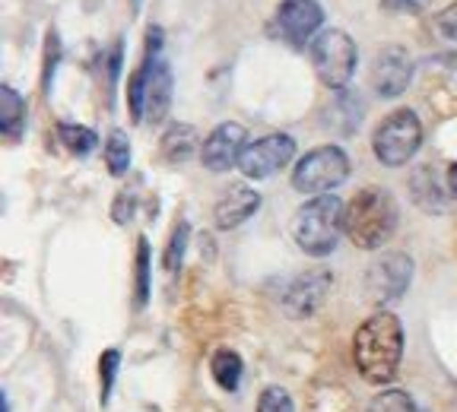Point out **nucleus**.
Returning a JSON list of instances; mask_svg holds the SVG:
<instances>
[{
  "label": "nucleus",
  "instance_id": "dca6fc26",
  "mask_svg": "<svg viewBox=\"0 0 457 412\" xmlns=\"http://www.w3.org/2000/svg\"><path fill=\"white\" fill-rule=\"evenodd\" d=\"M359 118H362V105H359L346 89H340L337 102H330L328 111H324V124H328L330 130H337V134H353Z\"/></svg>",
  "mask_w": 457,
  "mask_h": 412
},
{
  "label": "nucleus",
  "instance_id": "6e6552de",
  "mask_svg": "<svg viewBox=\"0 0 457 412\" xmlns=\"http://www.w3.org/2000/svg\"><path fill=\"white\" fill-rule=\"evenodd\" d=\"M324 22V10L318 0H283L273 16V29L289 48H312Z\"/></svg>",
  "mask_w": 457,
  "mask_h": 412
},
{
  "label": "nucleus",
  "instance_id": "a878e982",
  "mask_svg": "<svg viewBox=\"0 0 457 412\" xmlns=\"http://www.w3.org/2000/svg\"><path fill=\"white\" fill-rule=\"evenodd\" d=\"M257 412H295V403L283 387L273 384L261 393V400H257Z\"/></svg>",
  "mask_w": 457,
  "mask_h": 412
},
{
  "label": "nucleus",
  "instance_id": "20e7f679",
  "mask_svg": "<svg viewBox=\"0 0 457 412\" xmlns=\"http://www.w3.org/2000/svg\"><path fill=\"white\" fill-rule=\"evenodd\" d=\"M422 146V121L413 108H397L375 128L371 134V150L375 159L387 169H400L420 152Z\"/></svg>",
  "mask_w": 457,
  "mask_h": 412
},
{
  "label": "nucleus",
  "instance_id": "ddd939ff",
  "mask_svg": "<svg viewBox=\"0 0 457 412\" xmlns=\"http://www.w3.org/2000/svg\"><path fill=\"white\" fill-rule=\"evenodd\" d=\"M257 210H261V194H257L254 187H248V185H236V187H228V191L216 200L213 222H216V228L228 232V228H236V226H242V222H248Z\"/></svg>",
  "mask_w": 457,
  "mask_h": 412
},
{
  "label": "nucleus",
  "instance_id": "5701e85b",
  "mask_svg": "<svg viewBox=\"0 0 457 412\" xmlns=\"http://www.w3.org/2000/svg\"><path fill=\"white\" fill-rule=\"evenodd\" d=\"M187 238H191V226H187V222L181 219L179 226L171 228V235H169V248H165V254H162V267H165L169 273H179V267L185 263Z\"/></svg>",
  "mask_w": 457,
  "mask_h": 412
},
{
  "label": "nucleus",
  "instance_id": "f03ea898",
  "mask_svg": "<svg viewBox=\"0 0 457 412\" xmlns=\"http://www.w3.org/2000/svg\"><path fill=\"white\" fill-rule=\"evenodd\" d=\"M400 206L387 187L369 185L346 203V238L359 251H378L397 232Z\"/></svg>",
  "mask_w": 457,
  "mask_h": 412
},
{
  "label": "nucleus",
  "instance_id": "2f4dec72",
  "mask_svg": "<svg viewBox=\"0 0 457 412\" xmlns=\"http://www.w3.org/2000/svg\"><path fill=\"white\" fill-rule=\"evenodd\" d=\"M0 412H10V409H7V393L0 397Z\"/></svg>",
  "mask_w": 457,
  "mask_h": 412
},
{
  "label": "nucleus",
  "instance_id": "a211bd4d",
  "mask_svg": "<svg viewBox=\"0 0 457 412\" xmlns=\"http://www.w3.org/2000/svg\"><path fill=\"white\" fill-rule=\"evenodd\" d=\"M410 194H413L416 206L426 210V213H442L445 210V194H442V187H438L436 175L428 169H420L413 178H410Z\"/></svg>",
  "mask_w": 457,
  "mask_h": 412
},
{
  "label": "nucleus",
  "instance_id": "393cba45",
  "mask_svg": "<svg viewBox=\"0 0 457 412\" xmlns=\"http://www.w3.org/2000/svg\"><path fill=\"white\" fill-rule=\"evenodd\" d=\"M369 412H420V409H416V403L403 391L387 387V391H381L378 397L371 400Z\"/></svg>",
  "mask_w": 457,
  "mask_h": 412
},
{
  "label": "nucleus",
  "instance_id": "2eb2a0df",
  "mask_svg": "<svg viewBox=\"0 0 457 412\" xmlns=\"http://www.w3.org/2000/svg\"><path fill=\"white\" fill-rule=\"evenodd\" d=\"M26 128V102L13 86H0V134L4 140H20Z\"/></svg>",
  "mask_w": 457,
  "mask_h": 412
},
{
  "label": "nucleus",
  "instance_id": "39448f33",
  "mask_svg": "<svg viewBox=\"0 0 457 412\" xmlns=\"http://www.w3.org/2000/svg\"><path fill=\"white\" fill-rule=\"evenodd\" d=\"M312 67L318 73L328 89L340 93L346 89L356 73V64H359V51H356V42H353L343 29H324L318 32V38L312 42Z\"/></svg>",
  "mask_w": 457,
  "mask_h": 412
},
{
  "label": "nucleus",
  "instance_id": "c756f323",
  "mask_svg": "<svg viewBox=\"0 0 457 412\" xmlns=\"http://www.w3.org/2000/svg\"><path fill=\"white\" fill-rule=\"evenodd\" d=\"M436 26H438V32H442L445 38H457V0H454V4H448V7L438 13Z\"/></svg>",
  "mask_w": 457,
  "mask_h": 412
},
{
  "label": "nucleus",
  "instance_id": "7ed1b4c3",
  "mask_svg": "<svg viewBox=\"0 0 457 412\" xmlns=\"http://www.w3.org/2000/svg\"><path fill=\"white\" fill-rule=\"evenodd\" d=\"M340 235H346V203L334 194L312 197L295 210L293 238L308 257L334 254Z\"/></svg>",
  "mask_w": 457,
  "mask_h": 412
},
{
  "label": "nucleus",
  "instance_id": "9d476101",
  "mask_svg": "<svg viewBox=\"0 0 457 412\" xmlns=\"http://www.w3.org/2000/svg\"><path fill=\"white\" fill-rule=\"evenodd\" d=\"M245 150H248V130L236 121H226L204 140V146H200V162H204L207 171L222 175V171L238 169Z\"/></svg>",
  "mask_w": 457,
  "mask_h": 412
},
{
  "label": "nucleus",
  "instance_id": "6ab92c4d",
  "mask_svg": "<svg viewBox=\"0 0 457 412\" xmlns=\"http://www.w3.org/2000/svg\"><path fill=\"white\" fill-rule=\"evenodd\" d=\"M146 77H150V54L143 51V61L140 67L134 70L128 83V111H130V121L140 124L146 121Z\"/></svg>",
  "mask_w": 457,
  "mask_h": 412
},
{
  "label": "nucleus",
  "instance_id": "f3484780",
  "mask_svg": "<svg viewBox=\"0 0 457 412\" xmlns=\"http://www.w3.org/2000/svg\"><path fill=\"white\" fill-rule=\"evenodd\" d=\"M242 356L236 349H216L213 362H210V371H213V381L222 387L226 393H236L242 387Z\"/></svg>",
  "mask_w": 457,
  "mask_h": 412
},
{
  "label": "nucleus",
  "instance_id": "0eeeda50",
  "mask_svg": "<svg viewBox=\"0 0 457 412\" xmlns=\"http://www.w3.org/2000/svg\"><path fill=\"white\" fill-rule=\"evenodd\" d=\"M410 283H413V257L403 251L381 254L365 273V289H369V299L375 305H391V301L403 299Z\"/></svg>",
  "mask_w": 457,
  "mask_h": 412
},
{
  "label": "nucleus",
  "instance_id": "f8f14e48",
  "mask_svg": "<svg viewBox=\"0 0 457 412\" xmlns=\"http://www.w3.org/2000/svg\"><path fill=\"white\" fill-rule=\"evenodd\" d=\"M410 79H413V61L403 48H385L378 51L375 64H371V89L381 99H397L407 93Z\"/></svg>",
  "mask_w": 457,
  "mask_h": 412
},
{
  "label": "nucleus",
  "instance_id": "1a4fd4ad",
  "mask_svg": "<svg viewBox=\"0 0 457 412\" xmlns=\"http://www.w3.org/2000/svg\"><path fill=\"white\" fill-rule=\"evenodd\" d=\"M295 156V140L289 134H267L261 140L248 143V150L242 152L238 171L251 181L273 178L277 171H283Z\"/></svg>",
  "mask_w": 457,
  "mask_h": 412
},
{
  "label": "nucleus",
  "instance_id": "4be33fe9",
  "mask_svg": "<svg viewBox=\"0 0 457 412\" xmlns=\"http://www.w3.org/2000/svg\"><path fill=\"white\" fill-rule=\"evenodd\" d=\"M134 295H137V308H143L146 301H150V242H146V238H140V242H137Z\"/></svg>",
  "mask_w": 457,
  "mask_h": 412
},
{
  "label": "nucleus",
  "instance_id": "cd10ccee",
  "mask_svg": "<svg viewBox=\"0 0 457 412\" xmlns=\"http://www.w3.org/2000/svg\"><path fill=\"white\" fill-rule=\"evenodd\" d=\"M134 210H137L134 191H121V194H118V200H114V206H112L114 222H118V226H128V222L134 219Z\"/></svg>",
  "mask_w": 457,
  "mask_h": 412
},
{
  "label": "nucleus",
  "instance_id": "9b49d317",
  "mask_svg": "<svg viewBox=\"0 0 457 412\" xmlns=\"http://www.w3.org/2000/svg\"><path fill=\"white\" fill-rule=\"evenodd\" d=\"M330 283H334V276H330V270H324V267L302 273V276H295L293 283H289V289H286L283 308L293 314L295 320L312 317V314L324 305V299H328Z\"/></svg>",
  "mask_w": 457,
  "mask_h": 412
},
{
  "label": "nucleus",
  "instance_id": "412c9836",
  "mask_svg": "<svg viewBox=\"0 0 457 412\" xmlns=\"http://www.w3.org/2000/svg\"><path fill=\"white\" fill-rule=\"evenodd\" d=\"M105 165H108V175H114V178L128 175V169H130V143H128V134H124V130H112V134H108Z\"/></svg>",
  "mask_w": 457,
  "mask_h": 412
},
{
  "label": "nucleus",
  "instance_id": "b1692460",
  "mask_svg": "<svg viewBox=\"0 0 457 412\" xmlns=\"http://www.w3.org/2000/svg\"><path fill=\"white\" fill-rule=\"evenodd\" d=\"M118 365H121V352L118 349H105L99 356V391H102V406H108L114 391V377H118Z\"/></svg>",
  "mask_w": 457,
  "mask_h": 412
},
{
  "label": "nucleus",
  "instance_id": "7c9ffc66",
  "mask_svg": "<svg viewBox=\"0 0 457 412\" xmlns=\"http://www.w3.org/2000/svg\"><path fill=\"white\" fill-rule=\"evenodd\" d=\"M448 191H451V197L457 200V165H451L448 169Z\"/></svg>",
  "mask_w": 457,
  "mask_h": 412
},
{
  "label": "nucleus",
  "instance_id": "bb28decb",
  "mask_svg": "<svg viewBox=\"0 0 457 412\" xmlns=\"http://www.w3.org/2000/svg\"><path fill=\"white\" fill-rule=\"evenodd\" d=\"M57 61H61V38H57V32L51 29V32H48V42H45V73H42L45 93H51V79H54Z\"/></svg>",
  "mask_w": 457,
  "mask_h": 412
},
{
  "label": "nucleus",
  "instance_id": "aec40b11",
  "mask_svg": "<svg viewBox=\"0 0 457 412\" xmlns=\"http://www.w3.org/2000/svg\"><path fill=\"white\" fill-rule=\"evenodd\" d=\"M57 140L71 156H89L96 150L99 136L89 128H83V124H57Z\"/></svg>",
  "mask_w": 457,
  "mask_h": 412
},
{
  "label": "nucleus",
  "instance_id": "423d86ee",
  "mask_svg": "<svg viewBox=\"0 0 457 412\" xmlns=\"http://www.w3.org/2000/svg\"><path fill=\"white\" fill-rule=\"evenodd\" d=\"M350 178V156L337 143L305 152L293 169V187L308 197H324Z\"/></svg>",
  "mask_w": 457,
  "mask_h": 412
},
{
  "label": "nucleus",
  "instance_id": "f257e3e1",
  "mask_svg": "<svg viewBox=\"0 0 457 412\" xmlns=\"http://www.w3.org/2000/svg\"><path fill=\"white\" fill-rule=\"evenodd\" d=\"M403 358V327L397 314L375 311L353 336V362L356 371L375 387H387L397 377Z\"/></svg>",
  "mask_w": 457,
  "mask_h": 412
},
{
  "label": "nucleus",
  "instance_id": "4468645a",
  "mask_svg": "<svg viewBox=\"0 0 457 412\" xmlns=\"http://www.w3.org/2000/svg\"><path fill=\"white\" fill-rule=\"evenodd\" d=\"M200 136L191 124H169V130L162 134V143H159V152H162L165 162L181 165L197 152Z\"/></svg>",
  "mask_w": 457,
  "mask_h": 412
},
{
  "label": "nucleus",
  "instance_id": "c85d7f7f",
  "mask_svg": "<svg viewBox=\"0 0 457 412\" xmlns=\"http://www.w3.org/2000/svg\"><path fill=\"white\" fill-rule=\"evenodd\" d=\"M432 0H381V7L387 13H422Z\"/></svg>",
  "mask_w": 457,
  "mask_h": 412
}]
</instances>
